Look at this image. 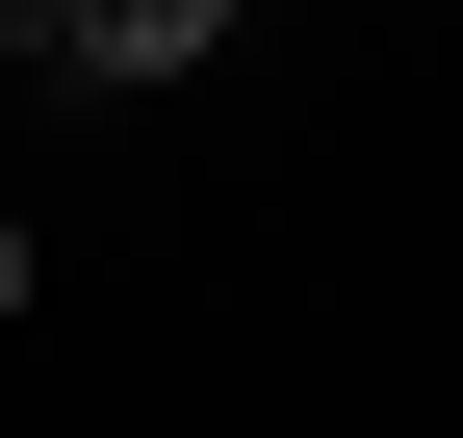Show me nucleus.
Listing matches in <instances>:
<instances>
[{
    "mask_svg": "<svg viewBox=\"0 0 463 438\" xmlns=\"http://www.w3.org/2000/svg\"><path fill=\"white\" fill-rule=\"evenodd\" d=\"M52 52H78V78H206L232 0H52Z\"/></svg>",
    "mask_w": 463,
    "mask_h": 438,
    "instance_id": "1",
    "label": "nucleus"
},
{
    "mask_svg": "<svg viewBox=\"0 0 463 438\" xmlns=\"http://www.w3.org/2000/svg\"><path fill=\"white\" fill-rule=\"evenodd\" d=\"M0 52H52V0H0Z\"/></svg>",
    "mask_w": 463,
    "mask_h": 438,
    "instance_id": "2",
    "label": "nucleus"
},
{
    "mask_svg": "<svg viewBox=\"0 0 463 438\" xmlns=\"http://www.w3.org/2000/svg\"><path fill=\"white\" fill-rule=\"evenodd\" d=\"M0 309H26V233H0Z\"/></svg>",
    "mask_w": 463,
    "mask_h": 438,
    "instance_id": "3",
    "label": "nucleus"
}]
</instances>
